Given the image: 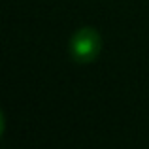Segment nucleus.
I'll return each mask as SVG.
<instances>
[{
	"instance_id": "f257e3e1",
	"label": "nucleus",
	"mask_w": 149,
	"mask_h": 149,
	"mask_svg": "<svg viewBox=\"0 0 149 149\" xmlns=\"http://www.w3.org/2000/svg\"><path fill=\"white\" fill-rule=\"evenodd\" d=\"M102 51V38L93 26H81L70 38V57L79 64H89L98 58Z\"/></svg>"
}]
</instances>
